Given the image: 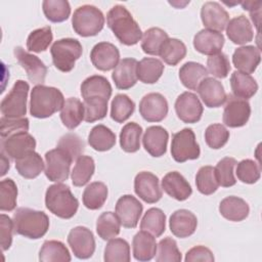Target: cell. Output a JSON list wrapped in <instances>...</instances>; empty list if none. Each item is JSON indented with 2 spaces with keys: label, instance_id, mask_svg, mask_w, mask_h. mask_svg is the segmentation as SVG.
<instances>
[{
  "label": "cell",
  "instance_id": "obj_1",
  "mask_svg": "<svg viewBox=\"0 0 262 262\" xmlns=\"http://www.w3.org/2000/svg\"><path fill=\"white\" fill-rule=\"evenodd\" d=\"M106 23L122 44L132 46L141 40V29L125 6L118 4L112 7L106 14Z\"/></svg>",
  "mask_w": 262,
  "mask_h": 262
},
{
  "label": "cell",
  "instance_id": "obj_2",
  "mask_svg": "<svg viewBox=\"0 0 262 262\" xmlns=\"http://www.w3.org/2000/svg\"><path fill=\"white\" fill-rule=\"evenodd\" d=\"M61 91L55 87L36 85L31 91L30 114L38 119L51 117L54 113L61 111L64 104Z\"/></svg>",
  "mask_w": 262,
  "mask_h": 262
},
{
  "label": "cell",
  "instance_id": "obj_3",
  "mask_svg": "<svg viewBox=\"0 0 262 262\" xmlns=\"http://www.w3.org/2000/svg\"><path fill=\"white\" fill-rule=\"evenodd\" d=\"M14 232L31 239L41 238L49 228V218L42 212L30 208H18L13 214Z\"/></svg>",
  "mask_w": 262,
  "mask_h": 262
},
{
  "label": "cell",
  "instance_id": "obj_4",
  "mask_svg": "<svg viewBox=\"0 0 262 262\" xmlns=\"http://www.w3.org/2000/svg\"><path fill=\"white\" fill-rule=\"evenodd\" d=\"M45 205L52 214L62 219L72 218L79 208V202L72 193L70 187L58 182L47 188Z\"/></svg>",
  "mask_w": 262,
  "mask_h": 262
},
{
  "label": "cell",
  "instance_id": "obj_5",
  "mask_svg": "<svg viewBox=\"0 0 262 262\" xmlns=\"http://www.w3.org/2000/svg\"><path fill=\"white\" fill-rule=\"evenodd\" d=\"M74 31L82 37L97 35L104 26V15L94 5L85 4L79 6L72 16Z\"/></svg>",
  "mask_w": 262,
  "mask_h": 262
},
{
  "label": "cell",
  "instance_id": "obj_6",
  "mask_svg": "<svg viewBox=\"0 0 262 262\" xmlns=\"http://www.w3.org/2000/svg\"><path fill=\"white\" fill-rule=\"evenodd\" d=\"M83 47L80 41L74 38H62L55 41L51 48L50 53L54 67L60 72H71L82 55Z\"/></svg>",
  "mask_w": 262,
  "mask_h": 262
},
{
  "label": "cell",
  "instance_id": "obj_7",
  "mask_svg": "<svg viewBox=\"0 0 262 262\" xmlns=\"http://www.w3.org/2000/svg\"><path fill=\"white\" fill-rule=\"evenodd\" d=\"M30 90L29 84L17 80L9 93L2 99L0 110L3 117L16 119L24 118L27 114V98Z\"/></svg>",
  "mask_w": 262,
  "mask_h": 262
},
{
  "label": "cell",
  "instance_id": "obj_8",
  "mask_svg": "<svg viewBox=\"0 0 262 262\" xmlns=\"http://www.w3.org/2000/svg\"><path fill=\"white\" fill-rule=\"evenodd\" d=\"M201 149L195 140L192 129L184 128L176 132L172 137L171 155L177 163H184L188 160H196Z\"/></svg>",
  "mask_w": 262,
  "mask_h": 262
},
{
  "label": "cell",
  "instance_id": "obj_9",
  "mask_svg": "<svg viewBox=\"0 0 262 262\" xmlns=\"http://www.w3.org/2000/svg\"><path fill=\"white\" fill-rule=\"evenodd\" d=\"M74 160L63 149L56 147L45 154V176L53 182H62L69 178Z\"/></svg>",
  "mask_w": 262,
  "mask_h": 262
},
{
  "label": "cell",
  "instance_id": "obj_10",
  "mask_svg": "<svg viewBox=\"0 0 262 262\" xmlns=\"http://www.w3.org/2000/svg\"><path fill=\"white\" fill-rule=\"evenodd\" d=\"M223 111V123L230 128L245 126L251 116V106L246 99L229 95L226 98Z\"/></svg>",
  "mask_w": 262,
  "mask_h": 262
},
{
  "label": "cell",
  "instance_id": "obj_11",
  "mask_svg": "<svg viewBox=\"0 0 262 262\" xmlns=\"http://www.w3.org/2000/svg\"><path fill=\"white\" fill-rule=\"evenodd\" d=\"M68 244L74 255L79 259H88L95 251L94 235L85 226H76L71 229L68 234Z\"/></svg>",
  "mask_w": 262,
  "mask_h": 262
},
{
  "label": "cell",
  "instance_id": "obj_12",
  "mask_svg": "<svg viewBox=\"0 0 262 262\" xmlns=\"http://www.w3.org/2000/svg\"><path fill=\"white\" fill-rule=\"evenodd\" d=\"M13 54L18 63L26 71L27 76L32 83L37 85L44 83L47 74V67L38 56L26 51L20 46L13 49Z\"/></svg>",
  "mask_w": 262,
  "mask_h": 262
},
{
  "label": "cell",
  "instance_id": "obj_13",
  "mask_svg": "<svg viewBox=\"0 0 262 262\" xmlns=\"http://www.w3.org/2000/svg\"><path fill=\"white\" fill-rule=\"evenodd\" d=\"M2 151L12 160H17L35 150L36 140L28 132H18L1 139Z\"/></svg>",
  "mask_w": 262,
  "mask_h": 262
},
{
  "label": "cell",
  "instance_id": "obj_14",
  "mask_svg": "<svg viewBox=\"0 0 262 262\" xmlns=\"http://www.w3.org/2000/svg\"><path fill=\"white\" fill-rule=\"evenodd\" d=\"M175 112L182 122L193 124L201 120L204 107L194 93L186 91L176 98Z\"/></svg>",
  "mask_w": 262,
  "mask_h": 262
},
{
  "label": "cell",
  "instance_id": "obj_15",
  "mask_svg": "<svg viewBox=\"0 0 262 262\" xmlns=\"http://www.w3.org/2000/svg\"><path fill=\"white\" fill-rule=\"evenodd\" d=\"M142 210V204L131 194L122 195L116 204V215L121 225L126 228H135L137 226Z\"/></svg>",
  "mask_w": 262,
  "mask_h": 262
},
{
  "label": "cell",
  "instance_id": "obj_16",
  "mask_svg": "<svg viewBox=\"0 0 262 262\" xmlns=\"http://www.w3.org/2000/svg\"><path fill=\"white\" fill-rule=\"evenodd\" d=\"M168 101L161 93H148L139 102V113L147 122L163 121L168 114Z\"/></svg>",
  "mask_w": 262,
  "mask_h": 262
},
{
  "label": "cell",
  "instance_id": "obj_17",
  "mask_svg": "<svg viewBox=\"0 0 262 262\" xmlns=\"http://www.w3.org/2000/svg\"><path fill=\"white\" fill-rule=\"evenodd\" d=\"M134 191L147 204H155L162 198L159 178L148 171H141L135 176Z\"/></svg>",
  "mask_w": 262,
  "mask_h": 262
},
{
  "label": "cell",
  "instance_id": "obj_18",
  "mask_svg": "<svg viewBox=\"0 0 262 262\" xmlns=\"http://www.w3.org/2000/svg\"><path fill=\"white\" fill-rule=\"evenodd\" d=\"M90 59L97 70L111 71L120 61V51L110 42H99L93 46L90 52Z\"/></svg>",
  "mask_w": 262,
  "mask_h": 262
},
{
  "label": "cell",
  "instance_id": "obj_19",
  "mask_svg": "<svg viewBox=\"0 0 262 262\" xmlns=\"http://www.w3.org/2000/svg\"><path fill=\"white\" fill-rule=\"evenodd\" d=\"M201 19L207 29L221 33L229 21V14L218 2L208 1L201 8Z\"/></svg>",
  "mask_w": 262,
  "mask_h": 262
},
{
  "label": "cell",
  "instance_id": "obj_20",
  "mask_svg": "<svg viewBox=\"0 0 262 262\" xmlns=\"http://www.w3.org/2000/svg\"><path fill=\"white\" fill-rule=\"evenodd\" d=\"M202 101L208 107H219L227 98L222 83L214 78L207 77L196 89Z\"/></svg>",
  "mask_w": 262,
  "mask_h": 262
},
{
  "label": "cell",
  "instance_id": "obj_21",
  "mask_svg": "<svg viewBox=\"0 0 262 262\" xmlns=\"http://www.w3.org/2000/svg\"><path fill=\"white\" fill-rule=\"evenodd\" d=\"M196 226V216L186 209L176 210L174 213H172L169 219V227L171 232L179 238H185L193 234Z\"/></svg>",
  "mask_w": 262,
  "mask_h": 262
},
{
  "label": "cell",
  "instance_id": "obj_22",
  "mask_svg": "<svg viewBox=\"0 0 262 262\" xmlns=\"http://www.w3.org/2000/svg\"><path fill=\"white\" fill-rule=\"evenodd\" d=\"M169 139L168 131L162 126L148 127L142 137L144 149L155 158L162 157L167 151V143Z\"/></svg>",
  "mask_w": 262,
  "mask_h": 262
},
{
  "label": "cell",
  "instance_id": "obj_23",
  "mask_svg": "<svg viewBox=\"0 0 262 262\" xmlns=\"http://www.w3.org/2000/svg\"><path fill=\"white\" fill-rule=\"evenodd\" d=\"M224 41L225 40L222 33L209 29H203L194 35L193 47L202 54L213 55L221 52Z\"/></svg>",
  "mask_w": 262,
  "mask_h": 262
},
{
  "label": "cell",
  "instance_id": "obj_24",
  "mask_svg": "<svg viewBox=\"0 0 262 262\" xmlns=\"http://www.w3.org/2000/svg\"><path fill=\"white\" fill-rule=\"evenodd\" d=\"M137 63L138 61L131 57L123 58L119 61L112 74V79L118 89L126 90L136 84L138 80L136 72Z\"/></svg>",
  "mask_w": 262,
  "mask_h": 262
},
{
  "label": "cell",
  "instance_id": "obj_25",
  "mask_svg": "<svg viewBox=\"0 0 262 262\" xmlns=\"http://www.w3.org/2000/svg\"><path fill=\"white\" fill-rule=\"evenodd\" d=\"M162 188L168 195L180 202L187 200L192 193L188 181L177 171H171L163 177Z\"/></svg>",
  "mask_w": 262,
  "mask_h": 262
},
{
  "label": "cell",
  "instance_id": "obj_26",
  "mask_svg": "<svg viewBox=\"0 0 262 262\" xmlns=\"http://www.w3.org/2000/svg\"><path fill=\"white\" fill-rule=\"evenodd\" d=\"M261 60L260 49L254 45H245L236 48L232 54L233 66L243 73L252 74Z\"/></svg>",
  "mask_w": 262,
  "mask_h": 262
},
{
  "label": "cell",
  "instance_id": "obj_27",
  "mask_svg": "<svg viewBox=\"0 0 262 262\" xmlns=\"http://www.w3.org/2000/svg\"><path fill=\"white\" fill-rule=\"evenodd\" d=\"M225 29L229 40L237 45L249 43L254 38L252 25L245 15H238L231 18Z\"/></svg>",
  "mask_w": 262,
  "mask_h": 262
},
{
  "label": "cell",
  "instance_id": "obj_28",
  "mask_svg": "<svg viewBox=\"0 0 262 262\" xmlns=\"http://www.w3.org/2000/svg\"><path fill=\"white\" fill-rule=\"evenodd\" d=\"M219 212L225 219L233 222H239L249 216L250 208L248 203L242 198L229 195L220 202Z\"/></svg>",
  "mask_w": 262,
  "mask_h": 262
},
{
  "label": "cell",
  "instance_id": "obj_29",
  "mask_svg": "<svg viewBox=\"0 0 262 262\" xmlns=\"http://www.w3.org/2000/svg\"><path fill=\"white\" fill-rule=\"evenodd\" d=\"M157 243L155 236L145 231H138L132 241L133 256L137 261H149L157 254Z\"/></svg>",
  "mask_w": 262,
  "mask_h": 262
},
{
  "label": "cell",
  "instance_id": "obj_30",
  "mask_svg": "<svg viewBox=\"0 0 262 262\" xmlns=\"http://www.w3.org/2000/svg\"><path fill=\"white\" fill-rule=\"evenodd\" d=\"M230 86L233 96L246 100L254 96L258 90L256 80L251 75L239 71H234L231 74Z\"/></svg>",
  "mask_w": 262,
  "mask_h": 262
},
{
  "label": "cell",
  "instance_id": "obj_31",
  "mask_svg": "<svg viewBox=\"0 0 262 262\" xmlns=\"http://www.w3.org/2000/svg\"><path fill=\"white\" fill-rule=\"evenodd\" d=\"M80 89L81 95L84 99L88 97L99 96L108 100L113 91L108 80L105 77L99 75H93L86 78L82 82Z\"/></svg>",
  "mask_w": 262,
  "mask_h": 262
},
{
  "label": "cell",
  "instance_id": "obj_32",
  "mask_svg": "<svg viewBox=\"0 0 262 262\" xmlns=\"http://www.w3.org/2000/svg\"><path fill=\"white\" fill-rule=\"evenodd\" d=\"M209 75L207 69L200 62L187 61L179 70V79L184 87L196 90L200 83Z\"/></svg>",
  "mask_w": 262,
  "mask_h": 262
},
{
  "label": "cell",
  "instance_id": "obj_33",
  "mask_svg": "<svg viewBox=\"0 0 262 262\" xmlns=\"http://www.w3.org/2000/svg\"><path fill=\"white\" fill-rule=\"evenodd\" d=\"M137 78L144 84H155L164 72L163 62L156 57H144L137 63Z\"/></svg>",
  "mask_w": 262,
  "mask_h": 262
},
{
  "label": "cell",
  "instance_id": "obj_34",
  "mask_svg": "<svg viewBox=\"0 0 262 262\" xmlns=\"http://www.w3.org/2000/svg\"><path fill=\"white\" fill-rule=\"evenodd\" d=\"M60 120L68 129L77 128L84 120L83 103L76 97L66 99L60 111Z\"/></svg>",
  "mask_w": 262,
  "mask_h": 262
},
{
  "label": "cell",
  "instance_id": "obj_35",
  "mask_svg": "<svg viewBox=\"0 0 262 262\" xmlns=\"http://www.w3.org/2000/svg\"><path fill=\"white\" fill-rule=\"evenodd\" d=\"M15 168L24 178L33 179L41 174L44 169V163L41 156L33 150L23 158L15 160Z\"/></svg>",
  "mask_w": 262,
  "mask_h": 262
},
{
  "label": "cell",
  "instance_id": "obj_36",
  "mask_svg": "<svg viewBox=\"0 0 262 262\" xmlns=\"http://www.w3.org/2000/svg\"><path fill=\"white\" fill-rule=\"evenodd\" d=\"M88 143L97 151H106L116 144V134L108 127L99 124L91 129Z\"/></svg>",
  "mask_w": 262,
  "mask_h": 262
},
{
  "label": "cell",
  "instance_id": "obj_37",
  "mask_svg": "<svg viewBox=\"0 0 262 262\" xmlns=\"http://www.w3.org/2000/svg\"><path fill=\"white\" fill-rule=\"evenodd\" d=\"M107 193V186L103 182H91L84 189L82 195L83 204L89 210H98L104 205Z\"/></svg>",
  "mask_w": 262,
  "mask_h": 262
},
{
  "label": "cell",
  "instance_id": "obj_38",
  "mask_svg": "<svg viewBox=\"0 0 262 262\" xmlns=\"http://www.w3.org/2000/svg\"><path fill=\"white\" fill-rule=\"evenodd\" d=\"M39 260L41 262H69L72 258L63 243L51 239L43 243L39 252Z\"/></svg>",
  "mask_w": 262,
  "mask_h": 262
},
{
  "label": "cell",
  "instance_id": "obj_39",
  "mask_svg": "<svg viewBox=\"0 0 262 262\" xmlns=\"http://www.w3.org/2000/svg\"><path fill=\"white\" fill-rule=\"evenodd\" d=\"M140 229L151 233L155 237L161 236L166 229V215L159 208L148 209L140 222Z\"/></svg>",
  "mask_w": 262,
  "mask_h": 262
},
{
  "label": "cell",
  "instance_id": "obj_40",
  "mask_svg": "<svg viewBox=\"0 0 262 262\" xmlns=\"http://www.w3.org/2000/svg\"><path fill=\"white\" fill-rule=\"evenodd\" d=\"M95 171L94 160L89 156H81L71 172L72 182L75 186H83L89 182Z\"/></svg>",
  "mask_w": 262,
  "mask_h": 262
},
{
  "label": "cell",
  "instance_id": "obj_41",
  "mask_svg": "<svg viewBox=\"0 0 262 262\" xmlns=\"http://www.w3.org/2000/svg\"><path fill=\"white\" fill-rule=\"evenodd\" d=\"M159 55L169 66H176L186 55L185 44L176 38H168L162 45Z\"/></svg>",
  "mask_w": 262,
  "mask_h": 262
},
{
  "label": "cell",
  "instance_id": "obj_42",
  "mask_svg": "<svg viewBox=\"0 0 262 262\" xmlns=\"http://www.w3.org/2000/svg\"><path fill=\"white\" fill-rule=\"evenodd\" d=\"M142 128L135 122L127 123L120 132V145L126 152H136L140 148Z\"/></svg>",
  "mask_w": 262,
  "mask_h": 262
},
{
  "label": "cell",
  "instance_id": "obj_43",
  "mask_svg": "<svg viewBox=\"0 0 262 262\" xmlns=\"http://www.w3.org/2000/svg\"><path fill=\"white\" fill-rule=\"evenodd\" d=\"M130 259V246L127 241L120 237L108 239L103 254L105 262H129Z\"/></svg>",
  "mask_w": 262,
  "mask_h": 262
},
{
  "label": "cell",
  "instance_id": "obj_44",
  "mask_svg": "<svg viewBox=\"0 0 262 262\" xmlns=\"http://www.w3.org/2000/svg\"><path fill=\"white\" fill-rule=\"evenodd\" d=\"M121 222L113 212H103L96 221V232L98 236L104 241L116 237L120 233Z\"/></svg>",
  "mask_w": 262,
  "mask_h": 262
},
{
  "label": "cell",
  "instance_id": "obj_45",
  "mask_svg": "<svg viewBox=\"0 0 262 262\" xmlns=\"http://www.w3.org/2000/svg\"><path fill=\"white\" fill-rule=\"evenodd\" d=\"M135 103L126 94H117L111 103V118L117 123L127 121L134 113Z\"/></svg>",
  "mask_w": 262,
  "mask_h": 262
},
{
  "label": "cell",
  "instance_id": "obj_46",
  "mask_svg": "<svg viewBox=\"0 0 262 262\" xmlns=\"http://www.w3.org/2000/svg\"><path fill=\"white\" fill-rule=\"evenodd\" d=\"M168 34L160 28L147 29L141 37V49L149 55H159L163 43L168 39Z\"/></svg>",
  "mask_w": 262,
  "mask_h": 262
},
{
  "label": "cell",
  "instance_id": "obj_47",
  "mask_svg": "<svg viewBox=\"0 0 262 262\" xmlns=\"http://www.w3.org/2000/svg\"><path fill=\"white\" fill-rule=\"evenodd\" d=\"M42 8L46 18L52 23L64 21L71 14V6L67 0H45Z\"/></svg>",
  "mask_w": 262,
  "mask_h": 262
},
{
  "label": "cell",
  "instance_id": "obj_48",
  "mask_svg": "<svg viewBox=\"0 0 262 262\" xmlns=\"http://www.w3.org/2000/svg\"><path fill=\"white\" fill-rule=\"evenodd\" d=\"M107 99L99 96L84 99V120L88 123L103 119L107 114Z\"/></svg>",
  "mask_w": 262,
  "mask_h": 262
},
{
  "label": "cell",
  "instance_id": "obj_49",
  "mask_svg": "<svg viewBox=\"0 0 262 262\" xmlns=\"http://www.w3.org/2000/svg\"><path fill=\"white\" fill-rule=\"evenodd\" d=\"M53 35L50 27H43L32 31L27 39V48L31 52L45 51L52 42Z\"/></svg>",
  "mask_w": 262,
  "mask_h": 262
},
{
  "label": "cell",
  "instance_id": "obj_50",
  "mask_svg": "<svg viewBox=\"0 0 262 262\" xmlns=\"http://www.w3.org/2000/svg\"><path fill=\"white\" fill-rule=\"evenodd\" d=\"M195 185L198 190L205 195H210L215 192L219 186V183L216 178L214 167H201L195 175Z\"/></svg>",
  "mask_w": 262,
  "mask_h": 262
},
{
  "label": "cell",
  "instance_id": "obj_51",
  "mask_svg": "<svg viewBox=\"0 0 262 262\" xmlns=\"http://www.w3.org/2000/svg\"><path fill=\"white\" fill-rule=\"evenodd\" d=\"M236 164V160L231 157H225L217 163L214 169L219 185L223 187H230L236 183L233 173Z\"/></svg>",
  "mask_w": 262,
  "mask_h": 262
},
{
  "label": "cell",
  "instance_id": "obj_52",
  "mask_svg": "<svg viewBox=\"0 0 262 262\" xmlns=\"http://www.w3.org/2000/svg\"><path fill=\"white\" fill-rule=\"evenodd\" d=\"M157 250V262H180L182 260V256L177 247V243L170 236L161 239Z\"/></svg>",
  "mask_w": 262,
  "mask_h": 262
},
{
  "label": "cell",
  "instance_id": "obj_53",
  "mask_svg": "<svg viewBox=\"0 0 262 262\" xmlns=\"http://www.w3.org/2000/svg\"><path fill=\"white\" fill-rule=\"evenodd\" d=\"M17 200V186L15 182L6 178L1 180L0 183V209L1 211H13L16 207Z\"/></svg>",
  "mask_w": 262,
  "mask_h": 262
},
{
  "label": "cell",
  "instance_id": "obj_54",
  "mask_svg": "<svg viewBox=\"0 0 262 262\" xmlns=\"http://www.w3.org/2000/svg\"><path fill=\"white\" fill-rule=\"evenodd\" d=\"M235 174L239 181L247 184H253L260 179L261 168L255 161L246 159L236 164Z\"/></svg>",
  "mask_w": 262,
  "mask_h": 262
},
{
  "label": "cell",
  "instance_id": "obj_55",
  "mask_svg": "<svg viewBox=\"0 0 262 262\" xmlns=\"http://www.w3.org/2000/svg\"><path fill=\"white\" fill-rule=\"evenodd\" d=\"M229 139V131L222 124L209 125L205 131V141L213 149L223 147Z\"/></svg>",
  "mask_w": 262,
  "mask_h": 262
},
{
  "label": "cell",
  "instance_id": "obj_56",
  "mask_svg": "<svg viewBox=\"0 0 262 262\" xmlns=\"http://www.w3.org/2000/svg\"><path fill=\"white\" fill-rule=\"evenodd\" d=\"M56 147L67 151L73 160H77L84 152L85 143L76 133H67L59 138Z\"/></svg>",
  "mask_w": 262,
  "mask_h": 262
},
{
  "label": "cell",
  "instance_id": "obj_57",
  "mask_svg": "<svg viewBox=\"0 0 262 262\" xmlns=\"http://www.w3.org/2000/svg\"><path fill=\"white\" fill-rule=\"evenodd\" d=\"M207 68L208 73L219 79L226 78L231 69L229 59L223 52L210 55L207 59Z\"/></svg>",
  "mask_w": 262,
  "mask_h": 262
},
{
  "label": "cell",
  "instance_id": "obj_58",
  "mask_svg": "<svg viewBox=\"0 0 262 262\" xmlns=\"http://www.w3.org/2000/svg\"><path fill=\"white\" fill-rule=\"evenodd\" d=\"M28 131H29V120L26 117L16 118V119L2 117L0 119L1 138L8 137L18 132H28Z\"/></svg>",
  "mask_w": 262,
  "mask_h": 262
},
{
  "label": "cell",
  "instance_id": "obj_59",
  "mask_svg": "<svg viewBox=\"0 0 262 262\" xmlns=\"http://www.w3.org/2000/svg\"><path fill=\"white\" fill-rule=\"evenodd\" d=\"M14 231L13 220L5 214L0 216V235H1V248L6 251L10 248L12 243V233Z\"/></svg>",
  "mask_w": 262,
  "mask_h": 262
},
{
  "label": "cell",
  "instance_id": "obj_60",
  "mask_svg": "<svg viewBox=\"0 0 262 262\" xmlns=\"http://www.w3.org/2000/svg\"><path fill=\"white\" fill-rule=\"evenodd\" d=\"M184 260L186 262L193 261H205V262H213L214 255L210 249L205 246H195L188 250L185 254Z\"/></svg>",
  "mask_w": 262,
  "mask_h": 262
},
{
  "label": "cell",
  "instance_id": "obj_61",
  "mask_svg": "<svg viewBox=\"0 0 262 262\" xmlns=\"http://www.w3.org/2000/svg\"><path fill=\"white\" fill-rule=\"evenodd\" d=\"M1 161H2L1 162L2 163V165H1V176H3V175L6 174L7 170H9V168H10L9 161L6 158V155L3 151H1Z\"/></svg>",
  "mask_w": 262,
  "mask_h": 262
}]
</instances>
